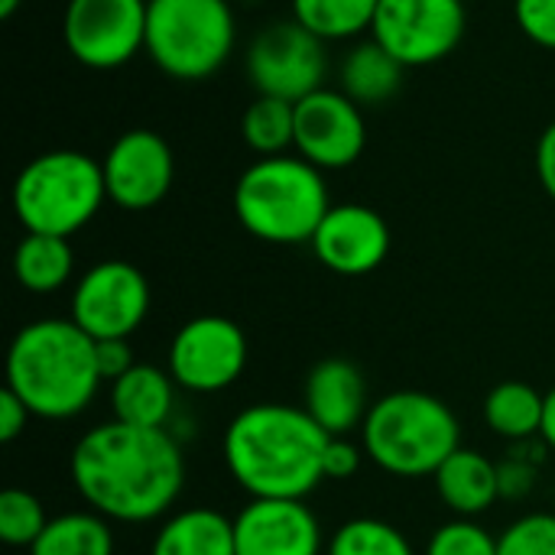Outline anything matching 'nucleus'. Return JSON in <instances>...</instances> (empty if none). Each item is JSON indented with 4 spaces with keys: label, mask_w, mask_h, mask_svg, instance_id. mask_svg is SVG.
<instances>
[{
    "label": "nucleus",
    "mask_w": 555,
    "mask_h": 555,
    "mask_svg": "<svg viewBox=\"0 0 555 555\" xmlns=\"http://www.w3.org/2000/svg\"><path fill=\"white\" fill-rule=\"evenodd\" d=\"M75 491L94 514L150 524L172 511L185 488V459L166 429L107 423L85 433L68 459Z\"/></svg>",
    "instance_id": "f257e3e1"
},
{
    "label": "nucleus",
    "mask_w": 555,
    "mask_h": 555,
    "mask_svg": "<svg viewBox=\"0 0 555 555\" xmlns=\"http://www.w3.org/2000/svg\"><path fill=\"white\" fill-rule=\"evenodd\" d=\"M328 433L299 406L257 403L224 429V465L250 498L306 501L322 481Z\"/></svg>",
    "instance_id": "f03ea898"
},
{
    "label": "nucleus",
    "mask_w": 555,
    "mask_h": 555,
    "mask_svg": "<svg viewBox=\"0 0 555 555\" xmlns=\"http://www.w3.org/2000/svg\"><path fill=\"white\" fill-rule=\"evenodd\" d=\"M94 338L72 319H39L16 332L7 351V387L39 420L85 413L101 387Z\"/></svg>",
    "instance_id": "7ed1b4c3"
},
{
    "label": "nucleus",
    "mask_w": 555,
    "mask_h": 555,
    "mask_svg": "<svg viewBox=\"0 0 555 555\" xmlns=\"http://www.w3.org/2000/svg\"><path fill=\"white\" fill-rule=\"evenodd\" d=\"M322 169L302 156H260L234 185V215L247 234L267 244H306L328 215Z\"/></svg>",
    "instance_id": "20e7f679"
},
{
    "label": "nucleus",
    "mask_w": 555,
    "mask_h": 555,
    "mask_svg": "<svg viewBox=\"0 0 555 555\" xmlns=\"http://www.w3.org/2000/svg\"><path fill=\"white\" fill-rule=\"evenodd\" d=\"M364 452L377 468L397 478H426L459 452V420L433 393L397 390L371 403L364 420Z\"/></svg>",
    "instance_id": "39448f33"
},
{
    "label": "nucleus",
    "mask_w": 555,
    "mask_h": 555,
    "mask_svg": "<svg viewBox=\"0 0 555 555\" xmlns=\"http://www.w3.org/2000/svg\"><path fill=\"white\" fill-rule=\"evenodd\" d=\"M104 169L78 150H49L29 159L13 182V211L29 234L72 237L104 205Z\"/></svg>",
    "instance_id": "423d86ee"
},
{
    "label": "nucleus",
    "mask_w": 555,
    "mask_h": 555,
    "mask_svg": "<svg viewBox=\"0 0 555 555\" xmlns=\"http://www.w3.org/2000/svg\"><path fill=\"white\" fill-rule=\"evenodd\" d=\"M228 0H150L146 55L176 81L211 78L234 49Z\"/></svg>",
    "instance_id": "0eeeda50"
},
{
    "label": "nucleus",
    "mask_w": 555,
    "mask_h": 555,
    "mask_svg": "<svg viewBox=\"0 0 555 555\" xmlns=\"http://www.w3.org/2000/svg\"><path fill=\"white\" fill-rule=\"evenodd\" d=\"M468 29V10L462 0H380L371 26L397 62L433 65L459 49Z\"/></svg>",
    "instance_id": "6e6552de"
},
{
    "label": "nucleus",
    "mask_w": 555,
    "mask_h": 555,
    "mask_svg": "<svg viewBox=\"0 0 555 555\" xmlns=\"http://www.w3.org/2000/svg\"><path fill=\"white\" fill-rule=\"evenodd\" d=\"M150 0H68L62 39L85 68H120L146 52Z\"/></svg>",
    "instance_id": "1a4fd4ad"
},
{
    "label": "nucleus",
    "mask_w": 555,
    "mask_h": 555,
    "mask_svg": "<svg viewBox=\"0 0 555 555\" xmlns=\"http://www.w3.org/2000/svg\"><path fill=\"white\" fill-rule=\"evenodd\" d=\"M325 39L296 20H280L260 29L247 49V78L257 94L302 101L325 81Z\"/></svg>",
    "instance_id": "9d476101"
},
{
    "label": "nucleus",
    "mask_w": 555,
    "mask_h": 555,
    "mask_svg": "<svg viewBox=\"0 0 555 555\" xmlns=\"http://www.w3.org/2000/svg\"><path fill=\"white\" fill-rule=\"evenodd\" d=\"M247 367V335L224 315L189 319L169 345V364L176 387L192 393H221L241 380Z\"/></svg>",
    "instance_id": "9b49d317"
},
{
    "label": "nucleus",
    "mask_w": 555,
    "mask_h": 555,
    "mask_svg": "<svg viewBox=\"0 0 555 555\" xmlns=\"http://www.w3.org/2000/svg\"><path fill=\"white\" fill-rule=\"evenodd\" d=\"M150 312V283L127 260H101L78 280L72 293V322L91 335L130 338Z\"/></svg>",
    "instance_id": "f8f14e48"
},
{
    "label": "nucleus",
    "mask_w": 555,
    "mask_h": 555,
    "mask_svg": "<svg viewBox=\"0 0 555 555\" xmlns=\"http://www.w3.org/2000/svg\"><path fill=\"white\" fill-rule=\"evenodd\" d=\"M364 146V107L345 91L319 88L296 101V156L315 169H345L361 159Z\"/></svg>",
    "instance_id": "ddd939ff"
},
{
    "label": "nucleus",
    "mask_w": 555,
    "mask_h": 555,
    "mask_svg": "<svg viewBox=\"0 0 555 555\" xmlns=\"http://www.w3.org/2000/svg\"><path fill=\"white\" fill-rule=\"evenodd\" d=\"M101 169L107 202H114L124 211H150L169 195L176 159L169 143L156 130L133 127L111 143Z\"/></svg>",
    "instance_id": "4468645a"
},
{
    "label": "nucleus",
    "mask_w": 555,
    "mask_h": 555,
    "mask_svg": "<svg viewBox=\"0 0 555 555\" xmlns=\"http://www.w3.org/2000/svg\"><path fill=\"white\" fill-rule=\"evenodd\" d=\"M319 263L338 276H367L390 254V224L367 205H332L309 241Z\"/></svg>",
    "instance_id": "2eb2a0df"
},
{
    "label": "nucleus",
    "mask_w": 555,
    "mask_h": 555,
    "mask_svg": "<svg viewBox=\"0 0 555 555\" xmlns=\"http://www.w3.org/2000/svg\"><path fill=\"white\" fill-rule=\"evenodd\" d=\"M237 555H322L319 517L302 501L254 498L234 517Z\"/></svg>",
    "instance_id": "dca6fc26"
},
{
    "label": "nucleus",
    "mask_w": 555,
    "mask_h": 555,
    "mask_svg": "<svg viewBox=\"0 0 555 555\" xmlns=\"http://www.w3.org/2000/svg\"><path fill=\"white\" fill-rule=\"evenodd\" d=\"M302 410L328 433L348 436L367 420V380L358 364L345 358L319 361L306 377Z\"/></svg>",
    "instance_id": "f3484780"
},
{
    "label": "nucleus",
    "mask_w": 555,
    "mask_h": 555,
    "mask_svg": "<svg viewBox=\"0 0 555 555\" xmlns=\"http://www.w3.org/2000/svg\"><path fill=\"white\" fill-rule=\"evenodd\" d=\"M176 380L156 364H133L124 377L111 384V410L117 423L163 429L172 416Z\"/></svg>",
    "instance_id": "a211bd4d"
},
{
    "label": "nucleus",
    "mask_w": 555,
    "mask_h": 555,
    "mask_svg": "<svg viewBox=\"0 0 555 555\" xmlns=\"http://www.w3.org/2000/svg\"><path fill=\"white\" fill-rule=\"evenodd\" d=\"M433 481H436V491L446 501V507L468 520L491 511V504L501 494V475H498L494 462L475 449L452 452L442 462V468L433 475Z\"/></svg>",
    "instance_id": "6ab92c4d"
},
{
    "label": "nucleus",
    "mask_w": 555,
    "mask_h": 555,
    "mask_svg": "<svg viewBox=\"0 0 555 555\" xmlns=\"http://www.w3.org/2000/svg\"><path fill=\"white\" fill-rule=\"evenodd\" d=\"M150 555H237L234 520L208 507L182 511L156 530Z\"/></svg>",
    "instance_id": "aec40b11"
},
{
    "label": "nucleus",
    "mask_w": 555,
    "mask_h": 555,
    "mask_svg": "<svg viewBox=\"0 0 555 555\" xmlns=\"http://www.w3.org/2000/svg\"><path fill=\"white\" fill-rule=\"evenodd\" d=\"M403 68L406 65L397 62L377 39H364L341 62V91L361 107L384 104L400 91Z\"/></svg>",
    "instance_id": "412c9836"
},
{
    "label": "nucleus",
    "mask_w": 555,
    "mask_h": 555,
    "mask_svg": "<svg viewBox=\"0 0 555 555\" xmlns=\"http://www.w3.org/2000/svg\"><path fill=\"white\" fill-rule=\"evenodd\" d=\"M72 270H75V254L68 237L26 231V237L13 250V276L29 293L46 296L62 289L72 280Z\"/></svg>",
    "instance_id": "4be33fe9"
},
{
    "label": "nucleus",
    "mask_w": 555,
    "mask_h": 555,
    "mask_svg": "<svg viewBox=\"0 0 555 555\" xmlns=\"http://www.w3.org/2000/svg\"><path fill=\"white\" fill-rule=\"evenodd\" d=\"M546 397L520 380H504L485 397V423L504 439H530L543 429Z\"/></svg>",
    "instance_id": "5701e85b"
},
{
    "label": "nucleus",
    "mask_w": 555,
    "mask_h": 555,
    "mask_svg": "<svg viewBox=\"0 0 555 555\" xmlns=\"http://www.w3.org/2000/svg\"><path fill=\"white\" fill-rule=\"evenodd\" d=\"M29 555H114V533L101 514H62L46 524Z\"/></svg>",
    "instance_id": "b1692460"
},
{
    "label": "nucleus",
    "mask_w": 555,
    "mask_h": 555,
    "mask_svg": "<svg viewBox=\"0 0 555 555\" xmlns=\"http://www.w3.org/2000/svg\"><path fill=\"white\" fill-rule=\"evenodd\" d=\"M380 0H293V20L319 39H351L374 26Z\"/></svg>",
    "instance_id": "393cba45"
},
{
    "label": "nucleus",
    "mask_w": 555,
    "mask_h": 555,
    "mask_svg": "<svg viewBox=\"0 0 555 555\" xmlns=\"http://www.w3.org/2000/svg\"><path fill=\"white\" fill-rule=\"evenodd\" d=\"M244 143L260 156H283L296 143V104L257 94L241 120Z\"/></svg>",
    "instance_id": "a878e982"
},
{
    "label": "nucleus",
    "mask_w": 555,
    "mask_h": 555,
    "mask_svg": "<svg viewBox=\"0 0 555 555\" xmlns=\"http://www.w3.org/2000/svg\"><path fill=\"white\" fill-rule=\"evenodd\" d=\"M325 555H416L410 540L387 520L358 517L348 520L328 543Z\"/></svg>",
    "instance_id": "bb28decb"
},
{
    "label": "nucleus",
    "mask_w": 555,
    "mask_h": 555,
    "mask_svg": "<svg viewBox=\"0 0 555 555\" xmlns=\"http://www.w3.org/2000/svg\"><path fill=\"white\" fill-rule=\"evenodd\" d=\"M49 517L29 491L7 488L0 494V540L7 546H33L46 530Z\"/></svg>",
    "instance_id": "cd10ccee"
},
{
    "label": "nucleus",
    "mask_w": 555,
    "mask_h": 555,
    "mask_svg": "<svg viewBox=\"0 0 555 555\" xmlns=\"http://www.w3.org/2000/svg\"><path fill=\"white\" fill-rule=\"evenodd\" d=\"M498 555H555V514H527L498 537Z\"/></svg>",
    "instance_id": "c85d7f7f"
},
{
    "label": "nucleus",
    "mask_w": 555,
    "mask_h": 555,
    "mask_svg": "<svg viewBox=\"0 0 555 555\" xmlns=\"http://www.w3.org/2000/svg\"><path fill=\"white\" fill-rule=\"evenodd\" d=\"M426 555H498V540L475 520L459 517L429 537Z\"/></svg>",
    "instance_id": "c756f323"
},
{
    "label": "nucleus",
    "mask_w": 555,
    "mask_h": 555,
    "mask_svg": "<svg viewBox=\"0 0 555 555\" xmlns=\"http://www.w3.org/2000/svg\"><path fill=\"white\" fill-rule=\"evenodd\" d=\"M514 16L530 42L555 52V0H514Z\"/></svg>",
    "instance_id": "7c9ffc66"
},
{
    "label": "nucleus",
    "mask_w": 555,
    "mask_h": 555,
    "mask_svg": "<svg viewBox=\"0 0 555 555\" xmlns=\"http://www.w3.org/2000/svg\"><path fill=\"white\" fill-rule=\"evenodd\" d=\"M322 472L332 481H348L361 472V449L354 442H348V436H332L325 459H322Z\"/></svg>",
    "instance_id": "2f4dec72"
},
{
    "label": "nucleus",
    "mask_w": 555,
    "mask_h": 555,
    "mask_svg": "<svg viewBox=\"0 0 555 555\" xmlns=\"http://www.w3.org/2000/svg\"><path fill=\"white\" fill-rule=\"evenodd\" d=\"M94 354H98V371H101V380H117L124 377L137 361H133V351H130V338H104V341H94Z\"/></svg>",
    "instance_id": "473e14b6"
},
{
    "label": "nucleus",
    "mask_w": 555,
    "mask_h": 555,
    "mask_svg": "<svg viewBox=\"0 0 555 555\" xmlns=\"http://www.w3.org/2000/svg\"><path fill=\"white\" fill-rule=\"evenodd\" d=\"M29 416H33V413L26 410V403H23L10 387H3V390H0V442L20 439V436L26 433Z\"/></svg>",
    "instance_id": "72a5a7b5"
},
{
    "label": "nucleus",
    "mask_w": 555,
    "mask_h": 555,
    "mask_svg": "<svg viewBox=\"0 0 555 555\" xmlns=\"http://www.w3.org/2000/svg\"><path fill=\"white\" fill-rule=\"evenodd\" d=\"M537 176H540V185L546 189V195L555 202V120L543 130V137L537 143Z\"/></svg>",
    "instance_id": "f704fd0d"
},
{
    "label": "nucleus",
    "mask_w": 555,
    "mask_h": 555,
    "mask_svg": "<svg viewBox=\"0 0 555 555\" xmlns=\"http://www.w3.org/2000/svg\"><path fill=\"white\" fill-rule=\"evenodd\" d=\"M540 436L546 439V446L555 449V387L546 393V406H543V429Z\"/></svg>",
    "instance_id": "c9c22d12"
},
{
    "label": "nucleus",
    "mask_w": 555,
    "mask_h": 555,
    "mask_svg": "<svg viewBox=\"0 0 555 555\" xmlns=\"http://www.w3.org/2000/svg\"><path fill=\"white\" fill-rule=\"evenodd\" d=\"M20 3H23V0H0V20H10V16L20 10Z\"/></svg>",
    "instance_id": "e433bc0d"
}]
</instances>
